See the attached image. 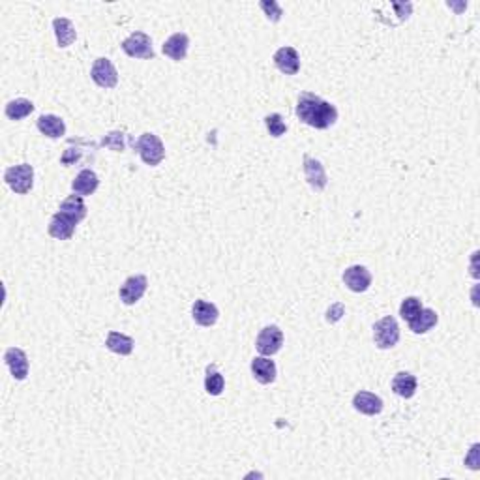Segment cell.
Wrapping results in <instances>:
<instances>
[{
  "instance_id": "obj_1",
  "label": "cell",
  "mask_w": 480,
  "mask_h": 480,
  "mask_svg": "<svg viewBox=\"0 0 480 480\" xmlns=\"http://www.w3.org/2000/svg\"><path fill=\"white\" fill-rule=\"evenodd\" d=\"M296 116L316 129H327L338 121V109L314 92H302L296 101Z\"/></svg>"
},
{
  "instance_id": "obj_2",
  "label": "cell",
  "mask_w": 480,
  "mask_h": 480,
  "mask_svg": "<svg viewBox=\"0 0 480 480\" xmlns=\"http://www.w3.org/2000/svg\"><path fill=\"white\" fill-rule=\"evenodd\" d=\"M4 180H6L10 190H14L15 194H29L32 186H34V167L30 164L12 165L4 173Z\"/></svg>"
},
{
  "instance_id": "obj_3",
  "label": "cell",
  "mask_w": 480,
  "mask_h": 480,
  "mask_svg": "<svg viewBox=\"0 0 480 480\" xmlns=\"http://www.w3.org/2000/svg\"><path fill=\"white\" fill-rule=\"evenodd\" d=\"M136 151L139 152V156L143 160L144 164L151 165V167H156L164 162L165 158V147L162 143V139L154 134H143V136L137 139Z\"/></svg>"
},
{
  "instance_id": "obj_4",
  "label": "cell",
  "mask_w": 480,
  "mask_h": 480,
  "mask_svg": "<svg viewBox=\"0 0 480 480\" xmlns=\"http://www.w3.org/2000/svg\"><path fill=\"white\" fill-rule=\"evenodd\" d=\"M373 340L379 349H392L400 342V327L394 317H383L373 325Z\"/></svg>"
},
{
  "instance_id": "obj_5",
  "label": "cell",
  "mask_w": 480,
  "mask_h": 480,
  "mask_svg": "<svg viewBox=\"0 0 480 480\" xmlns=\"http://www.w3.org/2000/svg\"><path fill=\"white\" fill-rule=\"evenodd\" d=\"M122 51L131 58H143L151 60L154 58V49H152V40L144 32H131L124 42H122Z\"/></svg>"
},
{
  "instance_id": "obj_6",
  "label": "cell",
  "mask_w": 480,
  "mask_h": 480,
  "mask_svg": "<svg viewBox=\"0 0 480 480\" xmlns=\"http://www.w3.org/2000/svg\"><path fill=\"white\" fill-rule=\"evenodd\" d=\"M281 345H283V332L276 325L265 327V329L259 332L257 340H255V347H257V351L263 357L276 355L281 349Z\"/></svg>"
},
{
  "instance_id": "obj_7",
  "label": "cell",
  "mask_w": 480,
  "mask_h": 480,
  "mask_svg": "<svg viewBox=\"0 0 480 480\" xmlns=\"http://www.w3.org/2000/svg\"><path fill=\"white\" fill-rule=\"evenodd\" d=\"M90 77L101 88H115L118 83V72L109 58H96L90 70Z\"/></svg>"
},
{
  "instance_id": "obj_8",
  "label": "cell",
  "mask_w": 480,
  "mask_h": 480,
  "mask_svg": "<svg viewBox=\"0 0 480 480\" xmlns=\"http://www.w3.org/2000/svg\"><path fill=\"white\" fill-rule=\"evenodd\" d=\"M77 223H79V220L75 216L58 210L57 214L51 218L47 233L53 238H58V240H70L73 237V233H75Z\"/></svg>"
},
{
  "instance_id": "obj_9",
  "label": "cell",
  "mask_w": 480,
  "mask_h": 480,
  "mask_svg": "<svg viewBox=\"0 0 480 480\" xmlns=\"http://www.w3.org/2000/svg\"><path fill=\"white\" fill-rule=\"evenodd\" d=\"M147 287H149V278L144 274L129 276L128 280L124 281V286L118 289V296L126 306H134L136 302L143 299V294L147 293Z\"/></svg>"
},
{
  "instance_id": "obj_10",
  "label": "cell",
  "mask_w": 480,
  "mask_h": 480,
  "mask_svg": "<svg viewBox=\"0 0 480 480\" xmlns=\"http://www.w3.org/2000/svg\"><path fill=\"white\" fill-rule=\"evenodd\" d=\"M344 283L353 293H364L372 286V274L366 266L353 265L349 268H345Z\"/></svg>"
},
{
  "instance_id": "obj_11",
  "label": "cell",
  "mask_w": 480,
  "mask_h": 480,
  "mask_svg": "<svg viewBox=\"0 0 480 480\" xmlns=\"http://www.w3.org/2000/svg\"><path fill=\"white\" fill-rule=\"evenodd\" d=\"M274 64H276V68L280 70L281 73H286V75H296L299 73V70H301V55H299V51L294 49V47H280V49L274 53Z\"/></svg>"
},
{
  "instance_id": "obj_12",
  "label": "cell",
  "mask_w": 480,
  "mask_h": 480,
  "mask_svg": "<svg viewBox=\"0 0 480 480\" xmlns=\"http://www.w3.org/2000/svg\"><path fill=\"white\" fill-rule=\"evenodd\" d=\"M4 362L10 368V372L14 375V379L25 381L29 375V357L27 353L19 347H8L4 353Z\"/></svg>"
},
{
  "instance_id": "obj_13",
  "label": "cell",
  "mask_w": 480,
  "mask_h": 480,
  "mask_svg": "<svg viewBox=\"0 0 480 480\" xmlns=\"http://www.w3.org/2000/svg\"><path fill=\"white\" fill-rule=\"evenodd\" d=\"M304 177L308 180V184L312 186V190L316 192H323L327 184H329V179H327V171L319 160L312 158V156H304Z\"/></svg>"
},
{
  "instance_id": "obj_14",
  "label": "cell",
  "mask_w": 480,
  "mask_h": 480,
  "mask_svg": "<svg viewBox=\"0 0 480 480\" xmlns=\"http://www.w3.org/2000/svg\"><path fill=\"white\" fill-rule=\"evenodd\" d=\"M188 47H190V38H188V34L177 32V34H173V36H169L165 40L162 51H164L165 57H169L171 60H175V62H180V60L186 58Z\"/></svg>"
},
{
  "instance_id": "obj_15",
  "label": "cell",
  "mask_w": 480,
  "mask_h": 480,
  "mask_svg": "<svg viewBox=\"0 0 480 480\" xmlns=\"http://www.w3.org/2000/svg\"><path fill=\"white\" fill-rule=\"evenodd\" d=\"M251 373L257 383L261 385H270L276 381V375H278V370H276V364L274 360H270L268 357H255L251 360Z\"/></svg>"
},
{
  "instance_id": "obj_16",
  "label": "cell",
  "mask_w": 480,
  "mask_h": 480,
  "mask_svg": "<svg viewBox=\"0 0 480 480\" xmlns=\"http://www.w3.org/2000/svg\"><path fill=\"white\" fill-rule=\"evenodd\" d=\"M353 407L357 409L359 413H362V415L375 416L379 415L385 405H383V400H381L379 396L362 390V392H357L355 398H353Z\"/></svg>"
},
{
  "instance_id": "obj_17",
  "label": "cell",
  "mask_w": 480,
  "mask_h": 480,
  "mask_svg": "<svg viewBox=\"0 0 480 480\" xmlns=\"http://www.w3.org/2000/svg\"><path fill=\"white\" fill-rule=\"evenodd\" d=\"M192 317L199 327H212L220 317V312L216 308L212 302L207 301H195L194 308H192Z\"/></svg>"
},
{
  "instance_id": "obj_18",
  "label": "cell",
  "mask_w": 480,
  "mask_h": 480,
  "mask_svg": "<svg viewBox=\"0 0 480 480\" xmlns=\"http://www.w3.org/2000/svg\"><path fill=\"white\" fill-rule=\"evenodd\" d=\"M98 186H100L98 175H96L92 169H83V171L73 179L72 192L73 194L81 195V197H85V195L94 194V192L98 190Z\"/></svg>"
},
{
  "instance_id": "obj_19",
  "label": "cell",
  "mask_w": 480,
  "mask_h": 480,
  "mask_svg": "<svg viewBox=\"0 0 480 480\" xmlns=\"http://www.w3.org/2000/svg\"><path fill=\"white\" fill-rule=\"evenodd\" d=\"M416 387H418V381L413 373L409 372H400L396 373L394 379H392V390L394 394H398L400 398H413L416 394Z\"/></svg>"
},
{
  "instance_id": "obj_20",
  "label": "cell",
  "mask_w": 480,
  "mask_h": 480,
  "mask_svg": "<svg viewBox=\"0 0 480 480\" xmlns=\"http://www.w3.org/2000/svg\"><path fill=\"white\" fill-rule=\"evenodd\" d=\"M53 29H55V36H57L58 47H70L75 38H77V32H75V27L70 19L66 17H57L53 19Z\"/></svg>"
},
{
  "instance_id": "obj_21",
  "label": "cell",
  "mask_w": 480,
  "mask_h": 480,
  "mask_svg": "<svg viewBox=\"0 0 480 480\" xmlns=\"http://www.w3.org/2000/svg\"><path fill=\"white\" fill-rule=\"evenodd\" d=\"M134 338L126 336V334H121V332H115L111 330L108 334V340H105V347H108L111 353H116L121 357H128L134 351Z\"/></svg>"
},
{
  "instance_id": "obj_22",
  "label": "cell",
  "mask_w": 480,
  "mask_h": 480,
  "mask_svg": "<svg viewBox=\"0 0 480 480\" xmlns=\"http://www.w3.org/2000/svg\"><path fill=\"white\" fill-rule=\"evenodd\" d=\"M38 129L45 137L58 139V137H62L66 134V124L57 115H42L38 118Z\"/></svg>"
},
{
  "instance_id": "obj_23",
  "label": "cell",
  "mask_w": 480,
  "mask_h": 480,
  "mask_svg": "<svg viewBox=\"0 0 480 480\" xmlns=\"http://www.w3.org/2000/svg\"><path fill=\"white\" fill-rule=\"evenodd\" d=\"M438 321L439 317L433 310L422 308L418 312V316H416L415 319L409 321V329L413 330L415 334H426V332H430V330L438 325Z\"/></svg>"
},
{
  "instance_id": "obj_24",
  "label": "cell",
  "mask_w": 480,
  "mask_h": 480,
  "mask_svg": "<svg viewBox=\"0 0 480 480\" xmlns=\"http://www.w3.org/2000/svg\"><path fill=\"white\" fill-rule=\"evenodd\" d=\"M34 111V103L27 98H15L6 105V116L10 121H23Z\"/></svg>"
},
{
  "instance_id": "obj_25",
  "label": "cell",
  "mask_w": 480,
  "mask_h": 480,
  "mask_svg": "<svg viewBox=\"0 0 480 480\" xmlns=\"http://www.w3.org/2000/svg\"><path fill=\"white\" fill-rule=\"evenodd\" d=\"M225 388V379L220 373V370L214 364L207 366V375H205V390L210 396H220Z\"/></svg>"
},
{
  "instance_id": "obj_26",
  "label": "cell",
  "mask_w": 480,
  "mask_h": 480,
  "mask_svg": "<svg viewBox=\"0 0 480 480\" xmlns=\"http://www.w3.org/2000/svg\"><path fill=\"white\" fill-rule=\"evenodd\" d=\"M58 210H62V212H68V214L75 216L79 222H83L86 218V205L85 201H83V197L77 194L70 195V197H66L62 203H60V208Z\"/></svg>"
},
{
  "instance_id": "obj_27",
  "label": "cell",
  "mask_w": 480,
  "mask_h": 480,
  "mask_svg": "<svg viewBox=\"0 0 480 480\" xmlns=\"http://www.w3.org/2000/svg\"><path fill=\"white\" fill-rule=\"evenodd\" d=\"M422 310V302H420V299H416V296H407L405 301L401 302L400 306V316L401 319H405V321H411V319H415L416 316H418V312Z\"/></svg>"
},
{
  "instance_id": "obj_28",
  "label": "cell",
  "mask_w": 480,
  "mask_h": 480,
  "mask_svg": "<svg viewBox=\"0 0 480 480\" xmlns=\"http://www.w3.org/2000/svg\"><path fill=\"white\" fill-rule=\"evenodd\" d=\"M265 126L268 129V134L273 137H281L287 131V124L283 122L281 115L278 113H273V115L265 116Z\"/></svg>"
},
{
  "instance_id": "obj_29",
  "label": "cell",
  "mask_w": 480,
  "mask_h": 480,
  "mask_svg": "<svg viewBox=\"0 0 480 480\" xmlns=\"http://www.w3.org/2000/svg\"><path fill=\"white\" fill-rule=\"evenodd\" d=\"M124 139H126V136L122 131H111V134H108V136L101 139V147H108V149L115 152H122L124 147H126Z\"/></svg>"
},
{
  "instance_id": "obj_30",
  "label": "cell",
  "mask_w": 480,
  "mask_h": 480,
  "mask_svg": "<svg viewBox=\"0 0 480 480\" xmlns=\"http://www.w3.org/2000/svg\"><path fill=\"white\" fill-rule=\"evenodd\" d=\"M259 6H261V10L266 14V19H268V21L278 23L281 19V15H283L281 6L278 2H274V0H263Z\"/></svg>"
},
{
  "instance_id": "obj_31",
  "label": "cell",
  "mask_w": 480,
  "mask_h": 480,
  "mask_svg": "<svg viewBox=\"0 0 480 480\" xmlns=\"http://www.w3.org/2000/svg\"><path fill=\"white\" fill-rule=\"evenodd\" d=\"M477 456H479V444H473L469 458H466V466L471 467V469H479V458Z\"/></svg>"
},
{
  "instance_id": "obj_32",
  "label": "cell",
  "mask_w": 480,
  "mask_h": 480,
  "mask_svg": "<svg viewBox=\"0 0 480 480\" xmlns=\"http://www.w3.org/2000/svg\"><path fill=\"white\" fill-rule=\"evenodd\" d=\"M342 316H344V306H342V304H334V306L329 310V314H327V321L334 323Z\"/></svg>"
}]
</instances>
